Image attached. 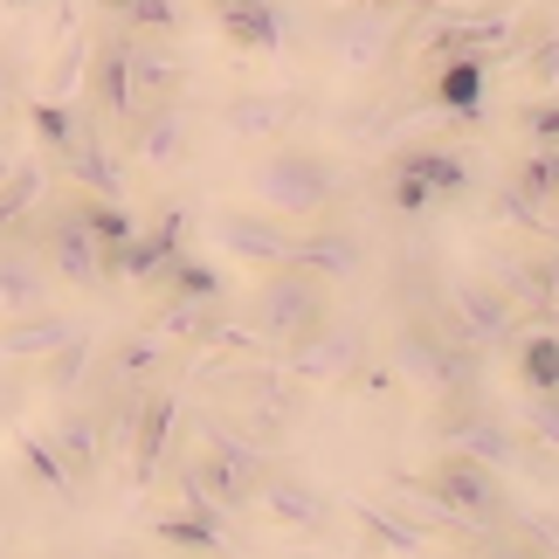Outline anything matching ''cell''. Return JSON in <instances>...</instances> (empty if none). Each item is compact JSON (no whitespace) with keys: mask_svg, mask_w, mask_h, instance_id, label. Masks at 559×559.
<instances>
[{"mask_svg":"<svg viewBox=\"0 0 559 559\" xmlns=\"http://www.w3.org/2000/svg\"><path fill=\"white\" fill-rule=\"evenodd\" d=\"M242 193H249L255 207L284 214V222H325V214L346 207L353 174L325 153V145L270 139V145H249V159H242Z\"/></svg>","mask_w":559,"mask_h":559,"instance_id":"cell-1","label":"cell"},{"mask_svg":"<svg viewBox=\"0 0 559 559\" xmlns=\"http://www.w3.org/2000/svg\"><path fill=\"white\" fill-rule=\"evenodd\" d=\"M477 359L484 353H469L436 311H407L380 346V367L394 373V386H407V394H421V401H442V407L477 394Z\"/></svg>","mask_w":559,"mask_h":559,"instance_id":"cell-2","label":"cell"},{"mask_svg":"<svg viewBox=\"0 0 559 559\" xmlns=\"http://www.w3.org/2000/svg\"><path fill=\"white\" fill-rule=\"evenodd\" d=\"M276 456L255 449L242 428L228 421H201V449L180 463V498H201L207 511H222L228 525H249V504H255V484Z\"/></svg>","mask_w":559,"mask_h":559,"instance_id":"cell-3","label":"cell"},{"mask_svg":"<svg viewBox=\"0 0 559 559\" xmlns=\"http://www.w3.org/2000/svg\"><path fill=\"white\" fill-rule=\"evenodd\" d=\"M469 180H477V166H469V145H456V139H421V145H401V153L386 159L380 201L394 207V214H407V222H421V214L463 201Z\"/></svg>","mask_w":559,"mask_h":559,"instance_id":"cell-4","label":"cell"},{"mask_svg":"<svg viewBox=\"0 0 559 559\" xmlns=\"http://www.w3.org/2000/svg\"><path fill=\"white\" fill-rule=\"evenodd\" d=\"M415 8H367V0H346V8H332L318 21V49L338 76H380L386 62H394L407 41H415Z\"/></svg>","mask_w":559,"mask_h":559,"instance_id":"cell-5","label":"cell"},{"mask_svg":"<svg viewBox=\"0 0 559 559\" xmlns=\"http://www.w3.org/2000/svg\"><path fill=\"white\" fill-rule=\"evenodd\" d=\"M332 318V284L305 263H276L263 270V284L249 290V338L255 346H276L284 353L290 338H305L311 325Z\"/></svg>","mask_w":559,"mask_h":559,"instance_id":"cell-6","label":"cell"},{"mask_svg":"<svg viewBox=\"0 0 559 559\" xmlns=\"http://www.w3.org/2000/svg\"><path fill=\"white\" fill-rule=\"evenodd\" d=\"M201 242L214 249V263H235V270H276V263H297L305 249V222H284L270 207H207L201 214Z\"/></svg>","mask_w":559,"mask_h":559,"instance_id":"cell-7","label":"cell"},{"mask_svg":"<svg viewBox=\"0 0 559 559\" xmlns=\"http://www.w3.org/2000/svg\"><path fill=\"white\" fill-rule=\"evenodd\" d=\"M428 311H436L469 353H504L511 338H519V325H525V311L511 305V297L490 284V276H469V270L442 276L436 297H428Z\"/></svg>","mask_w":559,"mask_h":559,"instance_id":"cell-8","label":"cell"},{"mask_svg":"<svg viewBox=\"0 0 559 559\" xmlns=\"http://www.w3.org/2000/svg\"><path fill=\"white\" fill-rule=\"evenodd\" d=\"M28 242L35 255L49 263V276L62 290H76V297H97L104 284H111V255H104V242L91 228H83V214L70 201H56V207H35V228H28Z\"/></svg>","mask_w":559,"mask_h":559,"instance_id":"cell-9","label":"cell"},{"mask_svg":"<svg viewBox=\"0 0 559 559\" xmlns=\"http://www.w3.org/2000/svg\"><path fill=\"white\" fill-rule=\"evenodd\" d=\"M373 367V338L367 325H353V318H325V325H311L305 338H290L284 346V373L290 380H325V386H353L359 373Z\"/></svg>","mask_w":559,"mask_h":559,"instance_id":"cell-10","label":"cell"},{"mask_svg":"<svg viewBox=\"0 0 559 559\" xmlns=\"http://www.w3.org/2000/svg\"><path fill=\"white\" fill-rule=\"evenodd\" d=\"M124 159L145 166V174H180V166L201 153V118L187 111V97H159L124 124Z\"/></svg>","mask_w":559,"mask_h":559,"instance_id":"cell-11","label":"cell"},{"mask_svg":"<svg viewBox=\"0 0 559 559\" xmlns=\"http://www.w3.org/2000/svg\"><path fill=\"white\" fill-rule=\"evenodd\" d=\"M249 519H263L270 532H297V539H311V532H332L338 504H332V490H325V484H311V477H297V469L270 463V469H263V484H255Z\"/></svg>","mask_w":559,"mask_h":559,"instance_id":"cell-12","label":"cell"},{"mask_svg":"<svg viewBox=\"0 0 559 559\" xmlns=\"http://www.w3.org/2000/svg\"><path fill=\"white\" fill-rule=\"evenodd\" d=\"M235 380H242V407H235L228 428H242L255 449H270V456H276L284 436L305 421V386H297L290 373H270V367L263 373H235Z\"/></svg>","mask_w":559,"mask_h":559,"instance_id":"cell-13","label":"cell"},{"mask_svg":"<svg viewBox=\"0 0 559 559\" xmlns=\"http://www.w3.org/2000/svg\"><path fill=\"white\" fill-rule=\"evenodd\" d=\"M91 111H97V124H132L139 111H145V97H139V76H132V35L124 28H111L104 41H91Z\"/></svg>","mask_w":559,"mask_h":559,"instance_id":"cell-14","label":"cell"},{"mask_svg":"<svg viewBox=\"0 0 559 559\" xmlns=\"http://www.w3.org/2000/svg\"><path fill=\"white\" fill-rule=\"evenodd\" d=\"M174 338H166L159 325H132V332H118L111 346L97 353V380H111L118 394H145V386H159L166 367H174Z\"/></svg>","mask_w":559,"mask_h":559,"instance_id":"cell-15","label":"cell"},{"mask_svg":"<svg viewBox=\"0 0 559 559\" xmlns=\"http://www.w3.org/2000/svg\"><path fill=\"white\" fill-rule=\"evenodd\" d=\"M49 442L62 449V463H70L76 490H91L104 477V456H111V415H104L97 401H62V415L49 421Z\"/></svg>","mask_w":559,"mask_h":559,"instance_id":"cell-16","label":"cell"},{"mask_svg":"<svg viewBox=\"0 0 559 559\" xmlns=\"http://www.w3.org/2000/svg\"><path fill=\"white\" fill-rule=\"evenodd\" d=\"M180 242H187V207H159V222H145V214H139V228L111 249V284L153 290V276L166 270V255H174Z\"/></svg>","mask_w":559,"mask_h":559,"instance_id":"cell-17","label":"cell"},{"mask_svg":"<svg viewBox=\"0 0 559 559\" xmlns=\"http://www.w3.org/2000/svg\"><path fill=\"white\" fill-rule=\"evenodd\" d=\"M214 8V28H222L228 49L242 56H284L290 49V14L276 0H207Z\"/></svg>","mask_w":559,"mask_h":559,"instance_id":"cell-18","label":"cell"},{"mask_svg":"<svg viewBox=\"0 0 559 559\" xmlns=\"http://www.w3.org/2000/svg\"><path fill=\"white\" fill-rule=\"evenodd\" d=\"M297 118H305V104L290 91H235L222 104V132L235 145H270V139H290Z\"/></svg>","mask_w":559,"mask_h":559,"instance_id":"cell-19","label":"cell"},{"mask_svg":"<svg viewBox=\"0 0 559 559\" xmlns=\"http://www.w3.org/2000/svg\"><path fill=\"white\" fill-rule=\"evenodd\" d=\"M83 332V318L70 311H56V305H35V311H14V318H0V359L8 367H41L62 338H76Z\"/></svg>","mask_w":559,"mask_h":559,"instance_id":"cell-20","label":"cell"},{"mask_svg":"<svg viewBox=\"0 0 559 559\" xmlns=\"http://www.w3.org/2000/svg\"><path fill=\"white\" fill-rule=\"evenodd\" d=\"M297 263L318 270L325 284H353L359 270H367V235H359L346 214H325V222H305V249H297Z\"/></svg>","mask_w":559,"mask_h":559,"instance_id":"cell-21","label":"cell"},{"mask_svg":"<svg viewBox=\"0 0 559 559\" xmlns=\"http://www.w3.org/2000/svg\"><path fill=\"white\" fill-rule=\"evenodd\" d=\"M35 305H56V276L28 235H0V318L35 311Z\"/></svg>","mask_w":559,"mask_h":559,"instance_id":"cell-22","label":"cell"},{"mask_svg":"<svg viewBox=\"0 0 559 559\" xmlns=\"http://www.w3.org/2000/svg\"><path fill=\"white\" fill-rule=\"evenodd\" d=\"M449 449H463V456L490 463L498 477H519V469L539 463V456H532V442H525L511 421H498V415H463V421H456V436H449Z\"/></svg>","mask_w":559,"mask_h":559,"instance_id":"cell-23","label":"cell"},{"mask_svg":"<svg viewBox=\"0 0 559 559\" xmlns=\"http://www.w3.org/2000/svg\"><path fill=\"white\" fill-rule=\"evenodd\" d=\"M153 539L180 546V552H222L235 539V525L222 519V511H207L201 498H180V511H159L153 519Z\"/></svg>","mask_w":559,"mask_h":559,"instance_id":"cell-24","label":"cell"},{"mask_svg":"<svg viewBox=\"0 0 559 559\" xmlns=\"http://www.w3.org/2000/svg\"><path fill=\"white\" fill-rule=\"evenodd\" d=\"M14 463H21V477H28V490L76 504V477H70V463H62V449L49 442V428H21V436H14Z\"/></svg>","mask_w":559,"mask_h":559,"instance_id":"cell-25","label":"cell"},{"mask_svg":"<svg viewBox=\"0 0 559 559\" xmlns=\"http://www.w3.org/2000/svg\"><path fill=\"white\" fill-rule=\"evenodd\" d=\"M428 91H436L442 111H456V118H477V104L490 97V62L484 56H449L428 70Z\"/></svg>","mask_w":559,"mask_h":559,"instance_id":"cell-26","label":"cell"},{"mask_svg":"<svg viewBox=\"0 0 559 559\" xmlns=\"http://www.w3.org/2000/svg\"><path fill=\"white\" fill-rule=\"evenodd\" d=\"M511 367H519V386L532 394V386H559V325L552 318H539V325H519V338H511Z\"/></svg>","mask_w":559,"mask_h":559,"instance_id":"cell-27","label":"cell"},{"mask_svg":"<svg viewBox=\"0 0 559 559\" xmlns=\"http://www.w3.org/2000/svg\"><path fill=\"white\" fill-rule=\"evenodd\" d=\"M28 132H35V145L49 159H70L76 145L91 139V124H83L76 97H41V104H28Z\"/></svg>","mask_w":559,"mask_h":559,"instance_id":"cell-28","label":"cell"},{"mask_svg":"<svg viewBox=\"0 0 559 559\" xmlns=\"http://www.w3.org/2000/svg\"><path fill=\"white\" fill-rule=\"evenodd\" d=\"M153 290H166V297H201V305H222L228 297V276L207 263V255H193L187 242L166 255V270L153 276Z\"/></svg>","mask_w":559,"mask_h":559,"instance_id":"cell-29","label":"cell"},{"mask_svg":"<svg viewBox=\"0 0 559 559\" xmlns=\"http://www.w3.org/2000/svg\"><path fill=\"white\" fill-rule=\"evenodd\" d=\"M353 519H359V532H367L373 546H386V552H436V532L415 525V519H401V511H373V504H359Z\"/></svg>","mask_w":559,"mask_h":559,"instance_id":"cell-30","label":"cell"},{"mask_svg":"<svg viewBox=\"0 0 559 559\" xmlns=\"http://www.w3.org/2000/svg\"><path fill=\"white\" fill-rule=\"evenodd\" d=\"M124 35H145V41H174L187 28V0H124L111 14Z\"/></svg>","mask_w":559,"mask_h":559,"instance_id":"cell-31","label":"cell"},{"mask_svg":"<svg viewBox=\"0 0 559 559\" xmlns=\"http://www.w3.org/2000/svg\"><path fill=\"white\" fill-rule=\"evenodd\" d=\"M519 436L532 442V456H539V463H559V386H532V394H525Z\"/></svg>","mask_w":559,"mask_h":559,"instance_id":"cell-32","label":"cell"},{"mask_svg":"<svg viewBox=\"0 0 559 559\" xmlns=\"http://www.w3.org/2000/svg\"><path fill=\"white\" fill-rule=\"evenodd\" d=\"M519 187L546 207V222H552V214H559V145H525V159H519Z\"/></svg>","mask_w":559,"mask_h":559,"instance_id":"cell-33","label":"cell"},{"mask_svg":"<svg viewBox=\"0 0 559 559\" xmlns=\"http://www.w3.org/2000/svg\"><path fill=\"white\" fill-rule=\"evenodd\" d=\"M41 201V166H8V180H0V235H14L21 214H35Z\"/></svg>","mask_w":559,"mask_h":559,"instance_id":"cell-34","label":"cell"},{"mask_svg":"<svg viewBox=\"0 0 559 559\" xmlns=\"http://www.w3.org/2000/svg\"><path fill=\"white\" fill-rule=\"evenodd\" d=\"M519 132H525V145H559V91H546V97L525 104V111H519Z\"/></svg>","mask_w":559,"mask_h":559,"instance_id":"cell-35","label":"cell"},{"mask_svg":"<svg viewBox=\"0 0 559 559\" xmlns=\"http://www.w3.org/2000/svg\"><path fill=\"white\" fill-rule=\"evenodd\" d=\"M525 70H532V83H546V91H559V35H546L539 49L525 56Z\"/></svg>","mask_w":559,"mask_h":559,"instance_id":"cell-36","label":"cell"},{"mask_svg":"<svg viewBox=\"0 0 559 559\" xmlns=\"http://www.w3.org/2000/svg\"><path fill=\"white\" fill-rule=\"evenodd\" d=\"M14 111H21V62L0 56V118H14Z\"/></svg>","mask_w":559,"mask_h":559,"instance_id":"cell-37","label":"cell"},{"mask_svg":"<svg viewBox=\"0 0 559 559\" xmlns=\"http://www.w3.org/2000/svg\"><path fill=\"white\" fill-rule=\"evenodd\" d=\"M367 8H415V0H367Z\"/></svg>","mask_w":559,"mask_h":559,"instance_id":"cell-38","label":"cell"},{"mask_svg":"<svg viewBox=\"0 0 559 559\" xmlns=\"http://www.w3.org/2000/svg\"><path fill=\"white\" fill-rule=\"evenodd\" d=\"M97 8H104V14H118V8H124V0H97Z\"/></svg>","mask_w":559,"mask_h":559,"instance_id":"cell-39","label":"cell"},{"mask_svg":"<svg viewBox=\"0 0 559 559\" xmlns=\"http://www.w3.org/2000/svg\"><path fill=\"white\" fill-rule=\"evenodd\" d=\"M8 8H28V0H8Z\"/></svg>","mask_w":559,"mask_h":559,"instance_id":"cell-40","label":"cell"}]
</instances>
